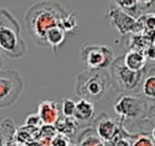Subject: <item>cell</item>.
<instances>
[{
	"mask_svg": "<svg viewBox=\"0 0 155 146\" xmlns=\"http://www.w3.org/2000/svg\"><path fill=\"white\" fill-rule=\"evenodd\" d=\"M94 106L92 101L80 98L76 102L74 118L79 123H87L94 118Z\"/></svg>",
	"mask_w": 155,
	"mask_h": 146,
	"instance_id": "cell-12",
	"label": "cell"
},
{
	"mask_svg": "<svg viewBox=\"0 0 155 146\" xmlns=\"http://www.w3.org/2000/svg\"><path fill=\"white\" fill-rule=\"evenodd\" d=\"M23 89L24 80L17 70L12 69L0 70V109L15 104Z\"/></svg>",
	"mask_w": 155,
	"mask_h": 146,
	"instance_id": "cell-4",
	"label": "cell"
},
{
	"mask_svg": "<svg viewBox=\"0 0 155 146\" xmlns=\"http://www.w3.org/2000/svg\"><path fill=\"white\" fill-rule=\"evenodd\" d=\"M40 124H42L39 116L37 114H32L27 116L26 119H25V125L30 126V127H36L38 126Z\"/></svg>",
	"mask_w": 155,
	"mask_h": 146,
	"instance_id": "cell-22",
	"label": "cell"
},
{
	"mask_svg": "<svg viewBox=\"0 0 155 146\" xmlns=\"http://www.w3.org/2000/svg\"><path fill=\"white\" fill-rule=\"evenodd\" d=\"M150 115L154 118L155 120V108L154 109H151V110H150Z\"/></svg>",
	"mask_w": 155,
	"mask_h": 146,
	"instance_id": "cell-26",
	"label": "cell"
},
{
	"mask_svg": "<svg viewBox=\"0 0 155 146\" xmlns=\"http://www.w3.org/2000/svg\"><path fill=\"white\" fill-rule=\"evenodd\" d=\"M152 138H153V142H154L155 144V127L152 131Z\"/></svg>",
	"mask_w": 155,
	"mask_h": 146,
	"instance_id": "cell-27",
	"label": "cell"
},
{
	"mask_svg": "<svg viewBox=\"0 0 155 146\" xmlns=\"http://www.w3.org/2000/svg\"><path fill=\"white\" fill-rule=\"evenodd\" d=\"M3 65H4V59H3V56H2V53L0 52V70L2 69V67H3Z\"/></svg>",
	"mask_w": 155,
	"mask_h": 146,
	"instance_id": "cell-25",
	"label": "cell"
},
{
	"mask_svg": "<svg viewBox=\"0 0 155 146\" xmlns=\"http://www.w3.org/2000/svg\"><path fill=\"white\" fill-rule=\"evenodd\" d=\"M66 34L67 33L64 32V30L60 26L52 28L46 33V36H45L46 45L52 48L53 52L55 55L57 54L58 49L64 43L66 40Z\"/></svg>",
	"mask_w": 155,
	"mask_h": 146,
	"instance_id": "cell-14",
	"label": "cell"
},
{
	"mask_svg": "<svg viewBox=\"0 0 155 146\" xmlns=\"http://www.w3.org/2000/svg\"><path fill=\"white\" fill-rule=\"evenodd\" d=\"M70 146H74V145H70Z\"/></svg>",
	"mask_w": 155,
	"mask_h": 146,
	"instance_id": "cell-29",
	"label": "cell"
},
{
	"mask_svg": "<svg viewBox=\"0 0 155 146\" xmlns=\"http://www.w3.org/2000/svg\"><path fill=\"white\" fill-rule=\"evenodd\" d=\"M107 18H109L111 24L117 30V32L123 35L139 32L143 25L136 18L112 3H110Z\"/></svg>",
	"mask_w": 155,
	"mask_h": 146,
	"instance_id": "cell-8",
	"label": "cell"
},
{
	"mask_svg": "<svg viewBox=\"0 0 155 146\" xmlns=\"http://www.w3.org/2000/svg\"><path fill=\"white\" fill-rule=\"evenodd\" d=\"M124 64L134 71H143L147 69L148 59L141 50L132 49L124 55Z\"/></svg>",
	"mask_w": 155,
	"mask_h": 146,
	"instance_id": "cell-11",
	"label": "cell"
},
{
	"mask_svg": "<svg viewBox=\"0 0 155 146\" xmlns=\"http://www.w3.org/2000/svg\"><path fill=\"white\" fill-rule=\"evenodd\" d=\"M131 146H155V144L152 136L147 134H141L134 138Z\"/></svg>",
	"mask_w": 155,
	"mask_h": 146,
	"instance_id": "cell-20",
	"label": "cell"
},
{
	"mask_svg": "<svg viewBox=\"0 0 155 146\" xmlns=\"http://www.w3.org/2000/svg\"><path fill=\"white\" fill-rule=\"evenodd\" d=\"M97 135L104 142H114L124 135L119 123L112 119L106 114L99 115L94 122Z\"/></svg>",
	"mask_w": 155,
	"mask_h": 146,
	"instance_id": "cell-9",
	"label": "cell"
},
{
	"mask_svg": "<svg viewBox=\"0 0 155 146\" xmlns=\"http://www.w3.org/2000/svg\"><path fill=\"white\" fill-rule=\"evenodd\" d=\"M52 146H70V139L68 136H65L62 134L54 135L52 140Z\"/></svg>",
	"mask_w": 155,
	"mask_h": 146,
	"instance_id": "cell-21",
	"label": "cell"
},
{
	"mask_svg": "<svg viewBox=\"0 0 155 146\" xmlns=\"http://www.w3.org/2000/svg\"><path fill=\"white\" fill-rule=\"evenodd\" d=\"M76 102L71 98H64L61 103V112L64 117H74Z\"/></svg>",
	"mask_w": 155,
	"mask_h": 146,
	"instance_id": "cell-19",
	"label": "cell"
},
{
	"mask_svg": "<svg viewBox=\"0 0 155 146\" xmlns=\"http://www.w3.org/2000/svg\"><path fill=\"white\" fill-rule=\"evenodd\" d=\"M110 3L115 5L117 7L138 19L142 16L143 12L140 10L136 0H110Z\"/></svg>",
	"mask_w": 155,
	"mask_h": 146,
	"instance_id": "cell-17",
	"label": "cell"
},
{
	"mask_svg": "<svg viewBox=\"0 0 155 146\" xmlns=\"http://www.w3.org/2000/svg\"><path fill=\"white\" fill-rule=\"evenodd\" d=\"M78 126L79 124L74 117H64L63 119L60 118L54 126L59 134L68 137L73 136L76 133Z\"/></svg>",
	"mask_w": 155,
	"mask_h": 146,
	"instance_id": "cell-16",
	"label": "cell"
},
{
	"mask_svg": "<svg viewBox=\"0 0 155 146\" xmlns=\"http://www.w3.org/2000/svg\"><path fill=\"white\" fill-rule=\"evenodd\" d=\"M114 109L120 116L121 123H124L126 120H135L144 116L149 108L147 98L143 96L122 94L115 99Z\"/></svg>",
	"mask_w": 155,
	"mask_h": 146,
	"instance_id": "cell-7",
	"label": "cell"
},
{
	"mask_svg": "<svg viewBox=\"0 0 155 146\" xmlns=\"http://www.w3.org/2000/svg\"><path fill=\"white\" fill-rule=\"evenodd\" d=\"M77 146H114V142H104L94 128H87L79 135Z\"/></svg>",
	"mask_w": 155,
	"mask_h": 146,
	"instance_id": "cell-13",
	"label": "cell"
},
{
	"mask_svg": "<svg viewBox=\"0 0 155 146\" xmlns=\"http://www.w3.org/2000/svg\"><path fill=\"white\" fill-rule=\"evenodd\" d=\"M60 27H62L66 33H74L78 30V17L76 12L68 13L63 19Z\"/></svg>",
	"mask_w": 155,
	"mask_h": 146,
	"instance_id": "cell-18",
	"label": "cell"
},
{
	"mask_svg": "<svg viewBox=\"0 0 155 146\" xmlns=\"http://www.w3.org/2000/svg\"><path fill=\"white\" fill-rule=\"evenodd\" d=\"M6 146H21V145H20V144H13V143L11 142V143H9V144H8Z\"/></svg>",
	"mask_w": 155,
	"mask_h": 146,
	"instance_id": "cell-28",
	"label": "cell"
},
{
	"mask_svg": "<svg viewBox=\"0 0 155 146\" xmlns=\"http://www.w3.org/2000/svg\"><path fill=\"white\" fill-rule=\"evenodd\" d=\"M113 84L107 70L86 69L76 78L75 93L80 98L96 102L103 98Z\"/></svg>",
	"mask_w": 155,
	"mask_h": 146,
	"instance_id": "cell-3",
	"label": "cell"
},
{
	"mask_svg": "<svg viewBox=\"0 0 155 146\" xmlns=\"http://www.w3.org/2000/svg\"><path fill=\"white\" fill-rule=\"evenodd\" d=\"M140 10L143 13L155 6V0H136Z\"/></svg>",
	"mask_w": 155,
	"mask_h": 146,
	"instance_id": "cell-23",
	"label": "cell"
},
{
	"mask_svg": "<svg viewBox=\"0 0 155 146\" xmlns=\"http://www.w3.org/2000/svg\"><path fill=\"white\" fill-rule=\"evenodd\" d=\"M61 105L53 100H45L41 102L37 108V115L44 126H53L60 119Z\"/></svg>",
	"mask_w": 155,
	"mask_h": 146,
	"instance_id": "cell-10",
	"label": "cell"
},
{
	"mask_svg": "<svg viewBox=\"0 0 155 146\" xmlns=\"http://www.w3.org/2000/svg\"><path fill=\"white\" fill-rule=\"evenodd\" d=\"M67 14L68 13L59 3L44 0L34 4L27 10L25 22L34 42L39 46L47 47L46 33L52 28L60 26Z\"/></svg>",
	"mask_w": 155,
	"mask_h": 146,
	"instance_id": "cell-1",
	"label": "cell"
},
{
	"mask_svg": "<svg viewBox=\"0 0 155 146\" xmlns=\"http://www.w3.org/2000/svg\"><path fill=\"white\" fill-rule=\"evenodd\" d=\"M9 144L7 136L5 133V131L3 130V128L0 126V146H6Z\"/></svg>",
	"mask_w": 155,
	"mask_h": 146,
	"instance_id": "cell-24",
	"label": "cell"
},
{
	"mask_svg": "<svg viewBox=\"0 0 155 146\" xmlns=\"http://www.w3.org/2000/svg\"><path fill=\"white\" fill-rule=\"evenodd\" d=\"M145 70L134 71L129 69L124 61V55L116 57L110 66L113 83L121 90L130 92L141 87Z\"/></svg>",
	"mask_w": 155,
	"mask_h": 146,
	"instance_id": "cell-5",
	"label": "cell"
},
{
	"mask_svg": "<svg viewBox=\"0 0 155 146\" xmlns=\"http://www.w3.org/2000/svg\"><path fill=\"white\" fill-rule=\"evenodd\" d=\"M114 59V50L105 44L87 43L80 50V60L87 69L106 70Z\"/></svg>",
	"mask_w": 155,
	"mask_h": 146,
	"instance_id": "cell-6",
	"label": "cell"
},
{
	"mask_svg": "<svg viewBox=\"0 0 155 146\" xmlns=\"http://www.w3.org/2000/svg\"><path fill=\"white\" fill-rule=\"evenodd\" d=\"M26 50L19 22L10 11L0 7V52L11 59H19Z\"/></svg>",
	"mask_w": 155,
	"mask_h": 146,
	"instance_id": "cell-2",
	"label": "cell"
},
{
	"mask_svg": "<svg viewBox=\"0 0 155 146\" xmlns=\"http://www.w3.org/2000/svg\"><path fill=\"white\" fill-rule=\"evenodd\" d=\"M141 87L145 98L155 100V67L146 69Z\"/></svg>",
	"mask_w": 155,
	"mask_h": 146,
	"instance_id": "cell-15",
	"label": "cell"
}]
</instances>
